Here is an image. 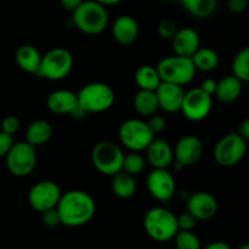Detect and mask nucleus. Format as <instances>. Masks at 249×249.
Wrapping results in <instances>:
<instances>
[{"label": "nucleus", "instance_id": "obj_32", "mask_svg": "<svg viewBox=\"0 0 249 249\" xmlns=\"http://www.w3.org/2000/svg\"><path fill=\"white\" fill-rule=\"evenodd\" d=\"M178 26L173 19H162V21L158 23L157 27V33L160 36V38L164 39V40H172L174 38L175 33L178 32Z\"/></svg>", "mask_w": 249, "mask_h": 249}, {"label": "nucleus", "instance_id": "obj_1", "mask_svg": "<svg viewBox=\"0 0 249 249\" xmlns=\"http://www.w3.org/2000/svg\"><path fill=\"white\" fill-rule=\"evenodd\" d=\"M56 209L60 214L61 225L79 228L94 218L96 213V203L88 192L82 190H71L62 194Z\"/></svg>", "mask_w": 249, "mask_h": 249}, {"label": "nucleus", "instance_id": "obj_29", "mask_svg": "<svg viewBox=\"0 0 249 249\" xmlns=\"http://www.w3.org/2000/svg\"><path fill=\"white\" fill-rule=\"evenodd\" d=\"M232 75L242 83L249 80V49L243 48L235 56L232 62Z\"/></svg>", "mask_w": 249, "mask_h": 249}, {"label": "nucleus", "instance_id": "obj_24", "mask_svg": "<svg viewBox=\"0 0 249 249\" xmlns=\"http://www.w3.org/2000/svg\"><path fill=\"white\" fill-rule=\"evenodd\" d=\"M112 180V191L117 197L122 199H128L135 195L138 185L134 175L128 174L124 170L114 174Z\"/></svg>", "mask_w": 249, "mask_h": 249}, {"label": "nucleus", "instance_id": "obj_28", "mask_svg": "<svg viewBox=\"0 0 249 249\" xmlns=\"http://www.w3.org/2000/svg\"><path fill=\"white\" fill-rule=\"evenodd\" d=\"M184 9L197 18L212 16L218 6V0H181Z\"/></svg>", "mask_w": 249, "mask_h": 249}, {"label": "nucleus", "instance_id": "obj_21", "mask_svg": "<svg viewBox=\"0 0 249 249\" xmlns=\"http://www.w3.org/2000/svg\"><path fill=\"white\" fill-rule=\"evenodd\" d=\"M41 56L43 55L39 53L36 46L26 44V45H22L17 49L15 60L22 71L29 73V74L36 75L39 67H40Z\"/></svg>", "mask_w": 249, "mask_h": 249}, {"label": "nucleus", "instance_id": "obj_43", "mask_svg": "<svg viewBox=\"0 0 249 249\" xmlns=\"http://www.w3.org/2000/svg\"><path fill=\"white\" fill-rule=\"evenodd\" d=\"M95 1L100 2V4L104 5V6H109V5L118 4V2H121L122 0H95Z\"/></svg>", "mask_w": 249, "mask_h": 249}, {"label": "nucleus", "instance_id": "obj_3", "mask_svg": "<svg viewBox=\"0 0 249 249\" xmlns=\"http://www.w3.org/2000/svg\"><path fill=\"white\" fill-rule=\"evenodd\" d=\"M77 101L85 113H102L113 106L116 94L106 83H89L79 90Z\"/></svg>", "mask_w": 249, "mask_h": 249}, {"label": "nucleus", "instance_id": "obj_25", "mask_svg": "<svg viewBox=\"0 0 249 249\" xmlns=\"http://www.w3.org/2000/svg\"><path fill=\"white\" fill-rule=\"evenodd\" d=\"M134 107L141 116L150 117L160 109L157 95L152 90H139L134 97Z\"/></svg>", "mask_w": 249, "mask_h": 249}, {"label": "nucleus", "instance_id": "obj_37", "mask_svg": "<svg viewBox=\"0 0 249 249\" xmlns=\"http://www.w3.org/2000/svg\"><path fill=\"white\" fill-rule=\"evenodd\" d=\"M14 142V136L0 130V158L5 157L9 153L10 148L12 147Z\"/></svg>", "mask_w": 249, "mask_h": 249}, {"label": "nucleus", "instance_id": "obj_26", "mask_svg": "<svg viewBox=\"0 0 249 249\" xmlns=\"http://www.w3.org/2000/svg\"><path fill=\"white\" fill-rule=\"evenodd\" d=\"M160 78L156 67L150 65H143L139 67L135 72V83L140 90H152L155 91L160 84Z\"/></svg>", "mask_w": 249, "mask_h": 249}, {"label": "nucleus", "instance_id": "obj_19", "mask_svg": "<svg viewBox=\"0 0 249 249\" xmlns=\"http://www.w3.org/2000/svg\"><path fill=\"white\" fill-rule=\"evenodd\" d=\"M112 34L118 44L123 46L131 45L139 36V24L133 16L122 15L114 21Z\"/></svg>", "mask_w": 249, "mask_h": 249}, {"label": "nucleus", "instance_id": "obj_13", "mask_svg": "<svg viewBox=\"0 0 249 249\" xmlns=\"http://www.w3.org/2000/svg\"><path fill=\"white\" fill-rule=\"evenodd\" d=\"M146 185L151 196L160 202L170 201L177 192V182L168 169L153 168L147 175Z\"/></svg>", "mask_w": 249, "mask_h": 249}, {"label": "nucleus", "instance_id": "obj_44", "mask_svg": "<svg viewBox=\"0 0 249 249\" xmlns=\"http://www.w3.org/2000/svg\"><path fill=\"white\" fill-rule=\"evenodd\" d=\"M237 249H249V245L248 243H243V245H241Z\"/></svg>", "mask_w": 249, "mask_h": 249}, {"label": "nucleus", "instance_id": "obj_18", "mask_svg": "<svg viewBox=\"0 0 249 249\" xmlns=\"http://www.w3.org/2000/svg\"><path fill=\"white\" fill-rule=\"evenodd\" d=\"M172 45L174 55L191 57L201 48V38L195 29L186 27L178 29L174 38L172 39Z\"/></svg>", "mask_w": 249, "mask_h": 249}, {"label": "nucleus", "instance_id": "obj_16", "mask_svg": "<svg viewBox=\"0 0 249 249\" xmlns=\"http://www.w3.org/2000/svg\"><path fill=\"white\" fill-rule=\"evenodd\" d=\"M155 91L156 95H157L160 108H162L167 113L180 112L185 95L182 87L172 84V83L160 82V84L158 85V88Z\"/></svg>", "mask_w": 249, "mask_h": 249}, {"label": "nucleus", "instance_id": "obj_20", "mask_svg": "<svg viewBox=\"0 0 249 249\" xmlns=\"http://www.w3.org/2000/svg\"><path fill=\"white\" fill-rule=\"evenodd\" d=\"M46 106L49 111L55 114H71L78 106L77 94L66 89L55 90L49 94Z\"/></svg>", "mask_w": 249, "mask_h": 249}, {"label": "nucleus", "instance_id": "obj_15", "mask_svg": "<svg viewBox=\"0 0 249 249\" xmlns=\"http://www.w3.org/2000/svg\"><path fill=\"white\" fill-rule=\"evenodd\" d=\"M174 160L182 168L190 167L198 162L203 156V142L195 135H186L180 139L173 148Z\"/></svg>", "mask_w": 249, "mask_h": 249}, {"label": "nucleus", "instance_id": "obj_11", "mask_svg": "<svg viewBox=\"0 0 249 249\" xmlns=\"http://www.w3.org/2000/svg\"><path fill=\"white\" fill-rule=\"evenodd\" d=\"M62 196L60 186L51 180H43L32 186L28 192L29 206L36 212L43 213L48 209L56 208Z\"/></svg>", "mask_w": 249, "mask_h": 249}, {"label": "nucleus", "instance_id": "obj_39", "mask_svg": "<svg viewBox=\"0 0 249 249\" xmlns=\"http://www.w3.org/2000/svg\"><path fill=\"white\" fill-rule=\"evenodd\" d=\"M199 88H201L204 92H207L208 95L213 96V95L215 94V90H216V80L208 78V79H206L203 83H202V85Z\"/></svg>", "mask_w": 249, "mask_h": 249}, {"label": "nucleus", "instance_id": "obj_9", "mask_svg": "<svg viewBox=\"0 0 249 249\" xmlns=\"http://www.w3.org/2000/svg\"><path fill=\"white\" fill-rule=\"evenodd\" d=\"M247 153V140L238 133H229L216 142L214 147V160L221 167L237 165Z\"/></svg>", "mask_w": 249, "mask_h": 249}, {"label": "nucleus", "instance_id": "obj_12", "mask_svg": "<svg viewBox=\"0 0 249 249\" xmlns=\"http://www.w3.org/2000/svg\"><path fill=\"white\" fill-rule=\"evenodd\" d=\"M213 107V100L211 95L204 92L201 88H195L190 91H185L181 109L189 121L199 122L209 116Z\"/></svg>", "mask_w": 249, "mask_h": 249}, {"label": "nucleus", "instance_id": "obj_34", "mask_svg": "<svg viewBox=\"0 0 249 249\" xmlns=\"http://www.w3.org/2000/svg\"><path fill=\"white\" fill-rule=\"evenodd\" d=\"M177 223L179 230L192 231L195 229V226H196L197 220L189 213V212H185V213L177 216Z\"/></svg>", "mask_w": 249, "mask_h": 249}, {"label": "nucleus", "instance_id": "obj_41", "mask_svg": "<svg viewBox=\"0 0 249 249\" xmlns=\"http://www.w3.org/2000/svg\"><path fill=\"white\" fill-rule=\"evenodd\" d=\"M238 135L242 136L245 140L248 141L249 139V119H245L242 123L240 124V128H238Z\"/></svg>", "mask_w": 249, "mask_h": 249}, {"label": "nucleus", "instance_id": "obj_22", "mask_svg": "<svg viewBox=\"0 0 249 249\" xmlns=\"http://www.w3.org/2000/svg\"><path fill=\"white\" fill-rule=\"evenodd\" d=\"M242 84L240 79L233 75H228L223 79L216 82L215 96L223 104H231L235 102L242 94Z\"/></svg>", "mask_w": 249, "mask_h": 249}, {"label": "nucleus", "instance_id": "obj_17", "mask_svg": "<svg viewBox=\"0 0 249 249\" xmlns=\"http://www.w3.org/2000/svg\"><path fill=\"white\" fill-rule=\"evenodd\" d=\"M147 160L153 168L168 169L174 163V152L168 141L163 139H153L146 147Z\"/></svg>", "mask_w": 249, "mask_h": 249}, {"label": "nucleus", "instance_id": "obj_38", "mask_svg": "<svg viewBox=\"0 0 249 249\" xmlns=\"http://www.w3.org/2000/svg\"><path fill=\"white\" fill-rule=\"evenodd\" d=\"M249 0H228V7L233 14H242L247 10Z\"/></svg>", "mask_w": 249, "mask_h": 249}, {"label": "nucleus", "instance_id": "obj_33", "mask_svg": "<svg viewBox=\"0 0 249 249\" xmlns=\"http://www.w3.org/2000/svg\"><path fill=\"white\" fill-rule=\"evenodd\" d=\"M40 214L41 223H43V225H45L46 228H57L58 225H61L60 214H58L56 208L48 209V211L43 212V213Z\"/></svg>", "mask_w": 249, "mask_h": 249}, {"label": "nucleus", "instance_id": "obj_4", "mask_svg": "<svg viewBox=\"0 0 249 249\" xmlns=\"http://www.w3.org/2000/svg\"><path fill=\"white\" fill-rule=\"evenodd\" d=\"M143 228L148 237L156 242H169L179 231L177 215L163 207H155L146 213Z\"/></svg>", "mask_w": 249, "mask_h": 249}, {"label": "nucleus", "instance_id": "obj_30", "mask_svg": "<svg viewBox=\"0 0 249 249\" xmlns=\"http://www.w3.org/2000/svg\"><path fill=\"white\" fill-rule=\"evenodd\" d=\"M173 240L177 249H202L201 240L194 231L179 230Z\"/></svg>", "mask_w": 249, "mask_h": 249}, {"label": "nucleus", "instance_id": "obj_7", "mask_svg": "<svg viewBox=\"0 0 249 249\" xmlns=\"http://www.w3.org/2000/svg\"><path fill=\"white\" fill-rule=\"evenodd\" d=\"M124 153L117 143L112 141H101L92 148L91 160L99 173L113 177L123 168Z\"/></svg>", "mask_w": 249, "mask_h": 249}, {"label": "nucleus", "instance_id": "obj_5", "mask_svg": "<svg viewBox=\"0 0 249 249\" xmlns=\"http://www.w3.org/2000/svg\"><path fill=\"white\" fill-rule=\"evenodd\" d=\"M156 68L162 82L172 83L180 87L191 83L197 72L191 57L178 55L162 58Z\"/></svg>", "mask_w": 249, "mask_h": 249}, {"label": "nucleus", "instance_id": "obj_42", "mask_svg": "<svg viewBox=\"0 0 249 249\" xmlns=\"http://www.w3.org/2000/svg\"><path fill=\"white\" fill-rule=\"evenodd\" d=\"M203 249H232V248H231L226 242H223V241H216V242L211 243V245H208Z\"/></svg>", "mask_w": 249, "mask_h": 249}, {"label": "nucleus", "instance_id": "obj_8", "mask_svg": "<svg viewBox=\"0 0 249 249\" xmlns=\"http://www.w3.org/2000/svg\"><path fill=\"white\" fill-rule=\"evenodd\" d=\"M5 158L9 172L17 178L28 177L36 167V147L27 141L14 142Z\"/></svg>", "mask_w": 249, "mask_h": 249}, {"label": "nucleus", "instance_id": "obj_10", "mask_svg": "<svg viewBox=\"0 0 249 249\" xmlns=\"http://www.w3.org/2000/svg\"><path fill=\"white\" fill-rule=\"evenodd\" d=\"M118 136L121 142L134 152L146 150L155 139V134L148 128L147 123L141 119H128L123 122L119 128Z\"/></svg>", "mask_w": 249, "mask_h": 249}, {"label": "nucleus", "instance_id": "obj_2", "mask_svg": "<svg viewBox=\"0 0 249 249\" xmlns=\"http://www.w3.org/2000/svg\"><path fill=\"white\" fill-rule=\"evenodd\" d=\"M72 14L74 26L85 34H100L108 26L109 18L106 6L95 0H84Z\"/></svg>", "mask_w": 249, "mask_h": 249}, {"label": "nucleus", "instance_id": "obj_14", "mask_svg": "<svg viewBox=\"0 0 249 249\" xmlns=\"http://www.w3.org/2000/svg\"><path fill=\"white\" fill-rule=\"evenodd\" d=\"M186 209L197 221H206L214 218L218 213L219 204L212 194L198 191L190 195L186 201Z\"/></svg>", "mask_w": 249, "mask_h": 249}, {"label": "nucleus", "instance_id": "obj_23", "mask_svg": "<svg viewBox=\"0 0 249 249\" xmlns=\"http://www.w3.org/2000/svg\"><path fill=\"white\" fill-rule=\"evenodd\" d=\"M51 136H53V126L44 119H36L32 122L26 131V141L36 148L48 143Z\"/></svg>", "mask_w": 249, "mask_h": 249}, {"label": "nucleus", "instance_id": "obj_31", "mask_svg": "<svg viewBox=\"0 0 249 249\" xmlns=\"http://www.w3.org/2000/svg\"><path fill=\"white\" fill-rule=\"evenodd\" d=\"M145 164L146 160L140 155V152H134V151H131L128 155H124L123 168H122V170L135 177V175L140 174L145 169Z\"/></svg>", "mask_w": 249, "mask_h": 249}, {"label": "nucleus", "instance_id": "obj_27", "mask_svg": "<svg viewBox=\"0 0 249 249\" xmlns=\"http://www.w3.org/2000/svg\"><path fill=\"white\" fill-rule=\"evenodd\" d=\"M196 71L202 72H211L214 71L219 65V55L215 50L209 48H199L191 56Z\"/></svg>", "mask_w": 249, "mask_h": 249}, {"label": "nucleus", "instance_id": "obj_6", "mask_svg": "<svg viewBox=\"0 0 249 249\" xmlns=\"http://www.w3.org/2000/svg\"><path fill=\"white\" fill-rule=\"evenodd\" d=\"M74 66L73 56L67 49L55 48L41 56L40 67L36 77L49 80H62L68 77Z\"/></svg>", "mask_w": 249, "mask_h": 249}, {"label": "nucleus", "instance_id": "obj_35", "mask_svg": "<svg viewBox=\"0 0 249 249\" xmlns=\"http://www.w3.org/2000/svg\"><path fill=\"white\" fill-rule=\"evenodd\" d=\"M19 129V119L15 116H7L1 122V131L14 136Z\"/></svg>", "mask_w": 249, "mask_h": 249}, {"label": "nucleus", "instance_id": "obj_40", "mask_svg": "<svg viewBox=\"0 0 249 249\" xmlns=\"http://www.w3.org/2000/svg\"><path fill=\"white\" fill-rule=\"evenodd\" d=\"M84 1V0H60L61 5H62V7L65 10H67V11L70 12H73L75 9H77L78 6H79L82 2Z\"/></svg>", "mask_w": 249, "mask_h": 249}, {"label": "nucleus", "instance_id": "obj_36", "mask_svg": "<svg viewBox=\"0 0 249 249\" xmlns=\"http://www.w3.org/2000/svg\"><path fill=\"white\" fill-rule=\"evenodd\" d=\"M147 125L148 128L151 129V131L156 135V134H160L164 130L165 125H167V122H165L164 117L155 113L152 114V116H150V119H148L147 122Z\"/></svg>", "mask_w": 249, "mask_h": 249}]
</instances>
